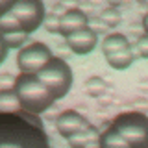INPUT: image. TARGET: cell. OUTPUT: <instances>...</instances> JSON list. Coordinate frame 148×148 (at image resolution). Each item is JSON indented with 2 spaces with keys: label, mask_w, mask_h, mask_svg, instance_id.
<instances>
[{
  "label": "cell",
  "mask_w": 148,
  "mask_h": 148,
  "mask_svg": "<svg viewBox=\"0 0 148 148\" xmlns=\"http://www.w3.org/2000/svg\"><path fill=\"white\" fill-rule=\"evenodd\" d=\"M135 58H137V52H135V46H132V45H130L128 48H124V50H119V52H113V54L106 56L108 63L113 69H117V71H124V69H128L130 65L133 63Z\"/></svg>",
  "instance_id": "obj_10"
},
{
  "label": "cell",
  "mask_w": 148,
  "mask_h": 148,
  "mask_svg": "<svg viewBox=\"0 0 148 148\" xmlns=\"http://www.w3.org/2000/svg\"><path fill=\"white\" fill-rule=\"evenodd\" d=\"M85 126H89L87 119L83 117V115H80L78 111H74V109L61 111V113H58V117H56V130H58V133L65 139H69L76 132L83 130Z\"/></svg>",
  "instance_id": "obj_7"
},
{
  "label": "cell",
  "mask_w": 148,
  "mask_h": 148,
  "mask_svg": "<svg viewBox=\"0 0 148 148\" xmlns=\"http://www.w3.org/2000/svg\"><path fill=\"white\" fill-rule=\"evenodd\" d=\"M130 46V41L126 35L122 34H109L104 37V45H102V50H104V56L119 52V50H124Z\"/></svg>",
  "instance_id": "obj_13"
},
{
  "label": "cell",
  "mask_w": 148,
  "mask_h": 148,
  "mask_svg": "<svg viewBox=\"0 0 148 148\" xmlns=\"http://www.w3.org/2000/svg\"><path fill=\"white\" fill-rule=\"evenodd\" d=\"M21 109L15 89H0V113H13Z\"/></svg>",
  "instance_id": "obj_14"
},
{
  "label": "cell",
  "mask_w": 148,
  "mask_h": 148,
  "mask_svg": "<svg viewBox=\"0 0 148 148\" xmlns=\"http://www.w3.org/2000/svg\"><path fill=\"white\" fill-rule=\"evenodd\" d=\"M87 18L89 17H87L80 8H69L67 11L59 17V30H58V34L67 39V37H71L72 34H76V32L87 28Z\"/></svg>",
  "instance_id": "obj_8"
},
{
  "label": "cell",
  "mask_w": 148,
  "mask_h": 148,
  "mask_svg": "<svg viewBox=\"0 0 148 148\" xmlns=\"http://www.w3.org/2000/svg\"><path fill=\"white\" fill-rule=\"evenodd\" d=\"M13 89H15V95L18 98L21 109L34 115L45 113L48 108H52L56 100L50 89L37 78V74H26V72L18 74L15 78Z\"/></svg>",
  "instance_id": "obj_2"
},
{
  "label": "cell",
  "mask_w": 148,
  "mask_h": 148,
  "mask_svg": "<svg viewBox=\"0 0 148 148\" xmlns=\"http://www.w3.org/2000/svg\"><path fill=\"white\" fill-rule=\"evenodd\" d=\"M65 11H67V8H65L63 4H54V6H52V13H54V15H58V17H61Z\"/></svg>",
  "instance_id": "obj_25"
},
{
  "label": "cell",
  "mask_w": 148,
  "mask_h": 148,
  "mask_svg": "<svg viewBox=\"0 0 148 148\" xmlns=\"http://www.w3.org/2000/svg\"><path fill=\"white\" fill-rule=\"evenodd\" d=\"M15 85V76L9 72H2L0 74V89H13Z\"/></svg>",
  "instance_id": "obj_22"
},
{
  "label": "cell",
  "mask_w": 148,
  "mask_h": 148,
  "mask_svg": "<svg viewBox=\"0 0 148 148\" xmlns=\"http://www.w3.org/2000/svg\"><path fill=\"white\" fill-rule=\"evenodd\" d=\"M50 59H52L50 48L46 45L39 43V41H35V43H30L28 46H24V48L18 52L17 65H18V69H21V72L37 74Z\"/></svg>",
  "instance_id": "obj_6"
},
{
  "label": "cell",
  "mask_w": 148,
  "mask_h": 148,
  "mask_svg": "<svg viewBox=\"0 0 148 148\" xmlns=\"http://www.w3.org/2000/svg\"><path fill=\"white\" fill-rule=\"evenodd\" d=\"M6 56H8V45H6V41H4V35L0 34V63H4Z\"/></svg>",
  "instance_id": "obj_24"
},
{
  "label": "cell",
  "mask_w": 148,
  "mask_h": 148,
  "mask_svg": "<svg viewBox=\"0 0 148 148\" xmlns=\"http://www.w3.org/2000/svg\"><path fill=\"white\" fill-rule=\"evenodd\" d=\"M106 89H108L106 82L102 80V78H98V76H92V78H89V80L85 82V92L91 95V96H95V98H100V96L106 92Z\"/></svg>",
  "instance_id": "obj_16"
},
{
  "label": "cell",
  "mask_w": 148,
  "mask_h": 148,
  "mask_svg": "<svg viewBox=\"0 0 148 148\" xmlns=\"http://www.w3.org/2000/svg\"><path fill=\"white\" fill-rule=\"evenodd\" d=\"M13 0H0V17L2 15H6L8 11H11L13 9Z\"/></svg>",
  "instance_id": "obj_23"
},
{
  "label": "cell",
  "mask_w": 148,
  "mask_h": 148,
  "mask_svg": "<svg viewBox=\"0 0 148 148\" xmlns=\"http://www.w3.org/2000/svg\"><path fill=\"white\" fill-rule=\"evenodd\" d=\"M4 41H6L8 48H18V46L28 43V34H24V32H18V34H6L4 35Z\"/></svg>",
  "instance_id": "obj_18"
},
{
  "label": "cell",
  "mask_w": 148,
  "mask_h": 148,
  "mask_svg": "<svg viewBox=\"0 0 148 148\" xmlns=\"http://www.w3.org/2000/svg\"><path fill=\"white\" fill-rule=\"evenodd\" d=\"M100 135V132H98V128H95V126H85L83 130H80V132H76L74 135L69 137V145H71V148H83L87 145V143H91V141H96Z\"/></svg>",
  "instance_id": "obj_11"
},
{
  "label": "cell",
  "mask_w": 148,
  "mask_h": 148,
  "mask_svg": "<svg viewBox=\"0 0 148 148\" xmlns=\"http://www.w3.org/2000/svg\"><path fill=\"white\" fill-rule=\"evenodd\" d=\"M83 148H100V146H98V139H96V141H91V143H87V145L83 146Z\"/></svg>",
  "instance_id": "obj_26"
},
{
  "label": "cell",
  "mask_w": 148,
  "mask_h": 148,
  "mask_svg": "<svg viewBox=\"0 0 148 148\" xmlns=\"http://www.w3.org/2000/svg\"><path fill=\"white\" fill-rule=\"evenodd\" d=\"M43 22H45V28L50 32V34H58V30H59V17L58 15H54L52 11L46 13Z\"/></svg>",
  "instance_id": "obj_20"
},
{
  "label": "cell",
  "mask_w": 148,
  "mask_h": 148,
  "mask_svg": "<svg viewBox=\"0 0 148 148\" xmlns=\"http://www.w3.org/2000/svg\"><path fill=\"white\" fill-rule=\"evenodd\" d=\"M87 28L92 32V34H106L108 32V26L104 24V22L100 21V17H91V18H87Z\"/></svg>",
  "instance_id": "obj_19"
},
{
  "label": "cell",
  "mask_w": 148,
  "mask_h": 148,
  "mask_svg": "<svg viewBox=\"0 0 148 148\" xmlns=\"http://www.w3.org/2000/svg\"><path fill=\"white\" fill-rule=\"evenodd\" d=\"M11 13L18 21L24 34H34V32L43 24L45 21V4L41 0H21L13 4Z\"/></svg>",
  "instance_id": "obj_5"
},
{
  "label": "cell",
  "mask_w": 148,
  "mask_h": 148,
  "mask_svg": "<svg viewBox=\"0 0 148 148\" xmlns=\"http://www.w3.org/2000/svg\"><path fill=\"white\" fill-rule=\"evenodd\" d=\"M111 128L132 148H148V130L145 113H139V111L120 113L113 119Z\"/></svg>",
  "instance_id": "obj_3"
},
{
  "label": "cell",
  "mask_w": 148,
  "mask_h": 148,
  "mask_svg": "<svg viewBox=\"0 0 148 148\" xmlns=\"http://www.w3.org/2000/svg\"><path fill=\"white\" fill-rule=\"evenodd\" d=\"M0 148H50L43 119L24 109L0 113Z\"/></svg>",
  "instance_id": "obj_1"
},
{
  "label": "cell",
  "mask_w": 148,
  "mask_h": 148,
  "mask_svg": "<svg viewBox=\"0 0 148 148\" xmlns=\"http://www.w3.org/2000/svg\"><path fill=\"white\" fill-rule=\"evenodd\" d=\"M67 48L71 50V52L78 54V56H85L89 54L92 48H95L96 45V35L92 34L89 28H83V30L76 32V34H72L71 37H67Z\"/></svg>",
  "instance_id": "obj_9"
},
{
  "label": "cell",
  "mask_w": 148,
  "mask_h": 148,
  "mask_svg": "<svg viewBox=\"0 0 148 148\" xmlns=\"http://www.w3.org/2000/svg\"><path fill=\"white\" fill-rule=\"evenodd\" d=\"M18 32H22L21 24H18V21L15 18L11 11H8L6 15L0 17V34L6 35V34H18Z\"/></svg>",
  "instance_id": "obj_15"
},
{
  "label": "cell",
  "mask_w": 148,
  "mask_h": 148,
  "mask_svg": "<svg viewBox=\"0 0 148 148\" xmlns=\"http://www.w3.org/2000/svg\"><path fill=\"white\" fill-rule=\"evenodd\" d=\"M98 146L100 148H132L113 128H111V124H109V128H106L98 135Z\"/></svg>",
  "instance_id": "obj_12"
},
{
  "label": "cell",
  "mask_w": 148,
  "mask_h": 148,
  "mask_svg": "<svg viewBox=\"0 0 148 148\" xmlns=\"http://www.w3.org/2000/svg\"><path fill=\"white\" fill-rule=\"evenodd\" d=\"M37 78L50 89L56 100L63 98L72 85V71L63 58H52L37 72Z\"/></svg>",
  "instance_id": "obj_4"
},
{
  "label": "cell",
  "mask_w": 148,
  "mask_h": 148,
  "mask_svg": "<svg viewBox=\"0 0 148 148\" xmlns=\"http://www.w3.org/2000/svg\"><path fill=\"white\" fill-rule=\"evenodd\" d=\"M135 46V52H137V56L139 58H148V37L146 35H141L137 39V45H133Z\"/></svg>",
  "instance_id": "obj_21"
},
{
  "label": "cell",
  "mask_w": 148,
  "mask_h": 148,
  "mask_svg": "<svg viewBox=\"0 0 148 148\" xmlns=\"http://www.w3.org/2000/svg\"><path fill=\"white\" fill-rule=\"evenodd\" d=\"M100 21L104 22L108 28H117L120 24V21H122V17H120V11L115 8H106L104 11H102L100 15Z\"/></svg>",
  "instance_id": "obj_17"
}]
</instances>
